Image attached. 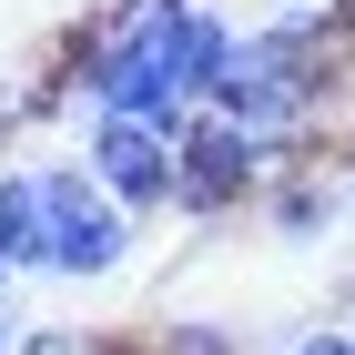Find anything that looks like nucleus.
I'll use <instances>...</instances> for the list:
<instances>
[{
	"label": "nucleus",
	"mask_w": 355,
	"mask_h": 355,
	"mask_svg": "<svg viewBox=\"0 0 355 355\" xmlns=\"http://www.w3.org/2000/svg\"><path fill=\"white\" fill-rule=\"evenodd\" d=\"M41 203H51V284H112L142 254V223L82 173V153L41 163Z\"/></svg>",
	"instance_id": "f257e3e1"
},
{
	"label": "nucleus",
	"mask_w": 355,
	"mask_h": 355,
	"mask_svg": "<svg viewBox=\"0 0 355 355\" xmlns=\"http://www.w3.org/2000/svg\"><path fill=\"white\" fill-rule=\"evenodd\" d=\"M183 132H163V122H112V112H82V173L122 203L132 223L173 214V183H183V153H173Z\"/></svg>",
	"instance_id": "f03ea898"
},
{
	"label": "nucleus",
	"mask_w": 355,
	"mask_h": 355,
	"mask_svg": "<svg viewBox=\"0 0 355 355\" xmlns=\"http://www.w3.org/2000/svg\"><path fill=\"white\" fill-rule=\"evenodd\" d=\"M173 153H183V183H173V214L183 223H223V214H244V203H264V183H274L264 153H254L223 112H193Z\"/></svg>",
	"instance_id": "7ed1b4c3"
},
{
	"label": "nucleus",
	"mask_w": 355,
	"mask_h": 355,
	"mask_svg": "<svg viewBox=\"0 0 355 355\" xmlns=\"http://www.w3.org/2000/svg\"><path fill=\"white\" fill-rule=\"evenodd\" d=\"M254 214H264V234H274V244H325L335 223L355 214V193H345V163H325V153H315V163L274 173Z\"/></svg>",
	"instance_id": "20e7f679"
},
{
	"label": "nucleus",
	"mask_w": 355,
	"mask_h": 355,
	"mask_svg": "<svg viewBox=\"0 0 355 355\" xmlns=\"http://www.w3.org/2000/svg\"><path fill=\"white\" fill-rule=\"evenodd\" d=\"M173 71H183V102L214 112L223 92H234V71H244V21L223 10V0H193L183 31H173Z\"/></svg>",
	"instance_id": "39448f33"
},
{
	"label": "nucleus",
	"mask_w": 355,
	"mask_h": 355,
	"mask_svg": "<svg viewBox=\"0 0 355 355\" xmlns=\"http://www.w3.org/2000/svg\"><path fill=\"white\" fill-rule=\"evenodd\" d=\"M0 254L21 284H51V203H41V163H0Z\"/></svg>",
	"instance_id": "423d86ee"
},
{
	"label": "nucleus",
	"mask_w": 355,
	"mask_h": 355,
	"mask_svg": "<svg viewBox=\"0 0 355 355\" xmlns=\"http://www.w3.org/2000/svg\"><path fill=\"white\" fill-rule=\"evenodd\" d=\"M71 102V82H61V61H31V71H0V142L31 132V122H51V112Z\"/></svg>",
	"instance_id": "0eeeda50"
},
{
	"label": "nucleus",
	"mask_w": 355,
	"mask_h": 355,
	"mask_svg": "<svg viewBox=\"0 0 355 355\" xmlns=\"http://www.w3.org/2000/svg\"><path fill=\"white\" fill-rule=\"evenodd\" d=\"M142 355H244V335L223 325V315H163V325L142 335Z\"/></svg>",
	"instance_id": "6e6552de"
},
{
	"label": "nucleus",
	"mask_w": 355,
	"mask_h": 355,
	"mask_svg": "<svg viewBox=\"0 0 355 355\" xmlns=\"http://www.w3.org/2000/svg\"><path fill=\"white\" fill-rule=\"evenodd\" d=\"M21 355H122V335H92V325H21Z\"/></svg>",
	"instance_id": "1a4fd4ad"
},
{
	"label": "nucleus",
	"mask_w": 355,
	"mask_h": 355,
	"mask_svg": "<svg viewBox=\"0 0 355 355\" xmlns=\"http://www.w3.org/2000/svg\"><path fill=\"white\" fill-rule=\"evenodd\" d=\"M274 355H355V335L345 325H304V335H284Z\"/></svg>",
	"instance_id": "9d476101"
},
{
	"label": "nucleus",
	"mask_w": 355,
	"mask_h": 355,
	"mask_svg": "<svg viewBox=\"0 0 355 355\" xmlns=\"http://www.w3.org/2000/svg\"><path fill=\"white\" fill-rule=\"evenodd\" d=\"M264 10H345V0H264Z\"/></svg>",
	"instance_id": "9b49d317"
},
{
	"label": "nucleus",
	"mask_w": 355,
	"mask_h": 355,
	"mask_svg": "<svg viewBox=\"0 0 355 355\" xmlns=\"http://www.w3.org/2000/svg\"><path fill=\"white\" fill-rule=\"evenodd\" d=\"M0 355H21V325H10V304H0Z\"/></svg>",
	"instance_id": "f8f14e48"
},
{
	"label": "nucleus",
	"mask_w": 355,
	"mask_h": 355,
	"mask_svg": "<svg viewBox=\"0 0 355 355\" xmlns=\"http://www.w3.org/2000/svg\"><path fill=\"white\" fill-rule=\"evenodd\" d=\"M10 284H21V274H10V254H0V304H10Z\"/></svg>",
	"instance_id": "ddd939ff"
},
{
	"label": "nucleus",
	"mask_w": 355,
	"mask_h": 355,
	"mask_svg": "<svg viewBox=\"0 0 355 355\" xmlns=\"http://www.w3.org/2000/svg\"><path fill=\"white\" fill-rule=\"evenodd\" d=\"M345 193H355V153H345Z\"/></svg>",
	"instance_id": "4468645a"
},
{
	"label": "nucleus",
	"mask_w": 355,
	"mask_h": 355,
	"mask_svg": "<svg viewBox=\"0 0 355 355\" xmlns=\"http://www.w3.org/2000/svg\"><path fill=\"white\" fill-rule=\"evenodd\" d=\"M345 21H355V0H345Z\"/></svg>",
	"instance_id": "2eb2a0df"
},
{
	"label": "nucleus",
	"mask_w": 355,
	"mask_h": 355,
	"mask_svg": "<svg viewBox=\"0 0 355 355\" xmlns=\"http://www.w3.org/2000/svg\"><path fill=\"white\" fill-rule=\"evenodd\" d=\"M122 355H142V345H122Z\"/></svg>",
	"instance_id": "dca6fc26"
}]
</instances>
